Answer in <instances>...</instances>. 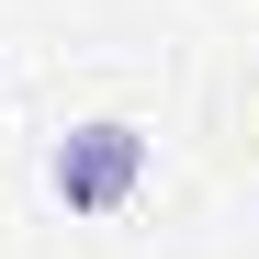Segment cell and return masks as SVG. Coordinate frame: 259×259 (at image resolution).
<instances>
[{"label": "cell", "instance_id": "1", "mask_svg": "<svg viewBox=\"0 0 259 259\" xmlns=\"http://www.w3.org/2000/svg\"><path fill=\"white\" fill-rule=\"evenodd\" d=\"M46 181H57L68 214H124L136 181H147V136H136L124 113H91V124L57 136V169H46Z\"/></svg>", "mask_w": 259, "mask_h": 259}]
</instances>
